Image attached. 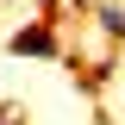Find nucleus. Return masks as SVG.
I'll return each mask as SVG.
<instances>
[{
  "instance_id": "nucleus-1",
  "label": "nucleus",
  "mask_w": 125,
  "mask_h": 125,
  "mask_svg": "<svg viewBox=\"0 0 125 125\" xmlns=\"http://www.w3.org/2000/svg\"><path fill=\"white\" fill-rule=\"evenodd\" d=\"M6 50H13V56H44V62H62V56H69V44L56 38V25H44V19L19 25L13 38H6Z\"/></svg>"
},
{
  "instance_id": "nucleus-2",
  "label": "nucleus",
  "mask_w": 125,
  "mask_h": 125,
  "mask_svg": "<svg viewBox=\"0 0 125 125\" xmlns=\"http://www.w3.org/2000/svg\"><path fill=\"white\" fill-rule=\"evenodd\" d=\"M94 25L106 31L113 44H125V6H119V0H94Z\"/></svg>"
},
{
  "instance_id": "nucleus-3",
  "label": "nucleus",
  "mask_w": 125,
  "mask_h": 125,
  "mask_svg": "<svg viewBox=\"0 0 125 125\" xmlns=\"http://www.w3.org/2000/svg\"><path fill=\"white\" fill-rule=\"evenodd\" d=\"M13 119H19V106H0V125H13Z\"/></svg>"
},
{
  "instance_id": "nucleus-4",
  "label": "nucleus",
  "mask_w": 125,
  "mask_h": 125,
  "mask_svg": "<svg viewBox=\"0 0 125 125\" xmlns=\"http://www.w3.org/2000/svg\"><path fill=\"white\" fill-rule=\"evenodd\" d=\"M13 125H25V119H13Z\"/></svg>"
}]
</instances>
